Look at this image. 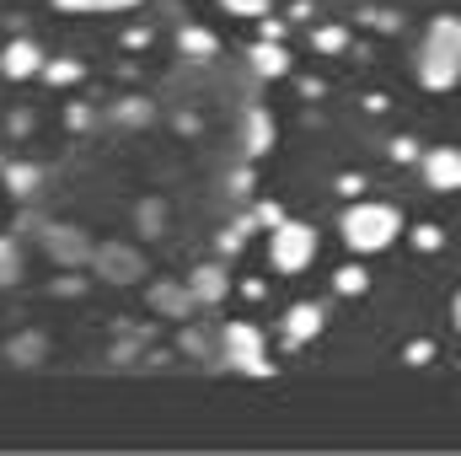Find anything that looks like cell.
I'll list each match as a JSON object with an SVG mask.
<instances>
[{
	"label": "cell",
	"mask_w": 461,
	"mask_h": 456,
	"mask_svg": "<svg viewBox=\"0 0 461 456\" xmlns=\"http://www.w3.org/2000/svg\"><path fill=\"white\" fill-rule=\"evenodd\" d=\"M226 360L241 370V376H274L268 354H263V333L252 323H230L226 328Z\"/></svg>",
	"instance_id": "4"
},
{
	"label": "cell",
	"mask_w": 461,
	"mask_h": 456,
	"mask_svg": "<svg viewBox=\"0 0 461 456\" xmlns=\"http://www.w3.org/2000/svg\"><path fill=\"white\" fill-rule=\"evenodd\" d=\"M236 247H241V231H226V236H221V252H226V258H230Z\"/></svg>",
	"instance_id": "26"
},
{
	"label": "cell",
	"mask_w": 461,
	"mask_h": 456,
	"mask_svg": "<svg viewBox=\"0 0 461 456\" xmlns=\"http://www.w3.org/2000/svg\"><path fill=\"white\" fill-rule=\"evenodd\" d=\"M397 236H402V215H397V205L359 199V205H348L344 210V242H348V252H359V258L386 252Z\"/></svg>",
	"instance_id": "2"
},
{
	"label": "cell",
	"mask_w": 461,
	"mask_h": 456,
	"mask_svg": "<svg viewBox=\"0 0 461 456\" xmlns=\"http://www.w3.org/2000/svg\"><path fill=\"white\" fill-rule=\"evenodd\" d=\"M424 178H429V188H440V194L461 188V150L456 145H435V150L424 156Z\"/></svg>",
	"instance_id": "5"
},
{
	"label": "cell",
	"mask_w": 461,
	"mask_h": 456,
	"mask_svg": "<svg viewBox=\"0 0 461 456\" xmlns=\"http://www.w3.org/2000/svg\"><path fill=\"white\" fill-rule=\"evenodd\" d=\"M221 5H226L230 16H263L268 11V0H221Z\"/></svg>",
	"instance_id": "20"
},
{
	"label": "cell",
	"mask_w": 461,
	"mask_h": 456,
	"mask_svg": "<svg viewBox=\"0 0 461 456\" xmlns=\"http://www.w3.org/2000/svg\"><path fill=\"white\" fill-rule=\"evenodd\" d=\"M252 70H258V76H268V81H274V76H285V70H290V54H285V43L263 38V43L252 49Z\"/></svg>",
	"instance_id": "8"
},
{
	"label": "cell",
	"mask_w": 461,
	"mask_h": 456,
	"mask_svg": "<svg viewBox=\"0 0 461 456\" xmlns=\"http://www.w3.org/2000/svg\"><path fill=\"white\" fill-rule=\"evenodd\" d=\"M413 247H419V252H440V247H446V231L440 226H419L413 231Z\"/></svg>",
	"instance_id": "17"
},
{
	"label": "cell",
	"mask_w": 461,
	"mask_h": 456,
	"mask_svg": "<svg viewBox=\"0 0 461 456\" xmlns=\"http://www.w3.org/2000/svg\"><path fill=\"white\" fill-rule=\"evenodd\" d=\"M312 258H317V231L306 226V221H279V226L268 231V263L279 274H306Z\"/></svg>",
	"instance_id": "3"
},
{
	"label": "cell",
	"mask_w": 461,
	"mask_h": 456,
	"mask_svg": "<svg viewBox=\"0 0 461 456\" xmlns=\"http://www.w3.org/2000/svg\"><path fill=\"white\" fill-rule=\"evenodd\" d=\"M456 328H461V296H456Z\"/></svg>",
	"instance_id": "27"
},
{
	"label": "cell",
	"mask_w": 461,
	"mask_h": 456,
	"mask_svg": "<svg viewBox=\"0 0 461 456\" xmlns=\"http://www.w3.org/2000/svg\"><path fill=\"white\" fill-rule=\"evenodd\" d=\"M317 333H322V306H317V301H301V306L285 312V343H290V349L312 343Z\"/></svg>",
	"instance_id": "7"
},
{
	"label": "cell",
	"mask_w": 461,
	"mask_h": 456,
	"mask_svg": "<svg viewBox=\"0 0 461 456\" xmlns=\"http://www.w3.org/2000/svg\"><path fill=\"white\" fill-rule=\"evenodd\" d=\"M333 290H339V296H365V290H370V279H365V269H359V263H344V269L333 274Z\"/></svg>",
	"instance_id": "13"
},
{
	"label": "cell",
	"mask_w": 461,
	"mask_h": 456,
	"mask_svg": "<svg viewBox=\"0 0 461 456\" xmlns=\"http://www.w3.org/2000/svg\"><path fill=\"white\" fill-rule=\"evenodd\" d=\"M59 11H129V5H140V0H54Z\"/></svg>",
	"instance_id": "16"
},
{
	"label": "cell",
	"mask_w": 461,
	"mask_h": 456,
	"mask_svg": "<svg viewBox=\"0 0 461 456\" xmlns=\"http://www.w3.org/2000/svg\"><path fill=\"white\" fill-rule=\"evenodd\" d=\"M392 161H419V145L413 140H392Z\"/></svg>",
	"instance_id": "22"
},
{
	"label": "cell",
	"mask_w": 461,
	"mask_h": 456,
	"mask_svg": "<svg viewBox=\"0 0 461 456\" xmlns=\"http://www.w3.org/2000/svg\"><path fill=\"white\" fill-rule=\"evenodd\" d=\"M252 221H258V226H279V221H285V210H279V205H274V199H263V205H258V210H252Z\"/></svg>",
	"instance_id": "19"
},
{
	"label": "cell",
	"mask_w": 461,
	"mask_h": 456,
	"mask_svg": "<svg viewBox=\"0 0 461 456\" xmlns=\"http://www.w3.org/2000/svg\"><path fill=\"white\" fill-rule=\"evenodd\" d=\"M312 49H317V54H344L348 27H317V32H312Z\"/></svg>",
	"instance_id": "14"
},
{
	"label": "cell",
	"mask_w": 461,
	"mask_h": 456,
	"mask_svg": "<svg viewBox=\"0 0 461 456\" xmlns=\"http://www.w3.org/2000/svg\"><path fill=\"white\" fill-rule=\"evenodd\" d=\"M5 188H11V194H22V199H27V194H32V188H38V167H5Z\"/></svg>",
	"instance_id": "15"
},
{
	"label": "cell",
	"mask_w": 461,
	"mask_h": 456,
	"mask_svg": "<svg viewBox=\"0 0 461 456\" xmlns=\"http://www.w3.org/2000/svg\"><path fill=\"white\" fill-rule=\"evenodd\" d=\"M123 43H129V49H140V43H150V32H145V27H129V32H123Z\"/></svg>",
	"instance_id": "25"
},
{
	"label": "cell",
	"mask_w": 461,
	"mask_h": 456,
	"mask_svg": "<svg viewBox=\"0 0 461 456\" xmlns=\"http://www.w3.org/2000/svg\"><path fill=\"white\" fill-rule=\"evenodd\" d=\"M16 269H22V263H16V247H11V242H0V285H11V279H16Z\"/></svg>",
	"instance_id": "18"
},
{
	"label": "cell",
	"mask_w": 461,
	"mask_h": 456,
	"mask_svg": "<svg viewBox=\"0 0 461 456\" xmlns=\"http://www.w3.org/2000/svg\"><path fill=\"white\" fill-rule=\"evenodd\" d=\"M49 87H76L81 81V65L76 59H43V70H38Z\"/></svg>",
	"instance_id": "11"
},
{
	"label": "cell",
	"mask_w": 461,
	"mask_h": 456,
	"mask_svg": "<svg viewBox=\"0 0 461 456\" xmlns=\"http://www.w3.org/2000/svg\"><path fill=\"white\" fill-rule=\"evenodd\" d=\"M0 70H5V81H27V76H38V70H43V49H38L32 38H16V43H5Z\"/></svg>",
	"instance_id": "6"
},
{
	"label": "cell",
	"mask_w": 461,
	"mask_h": 456,
	"mask_svg": "<svg viewBox=\"0 0 461 456\" xmlns=\"http://www.w3.org/2000/svg\"><path fill=\"white\" fill-rule=\"evenodd\" d=\"M429 360H435V343H429V339L408 343V365H429Z\"/></svg>",
	"instance_id": "21"
},
{
	"label": "cell",
	"mask_w": 461,
	"mask_h": 456,
	"mask_svg": "<svg viewBox=\"0 0 461 456\" xmlns=\"http://www.w3.org/2000/svg\"><path fill=\"white\" fill-rule=\"evenodd\" d=\"M177 49H183V54H194V59H210V54L221 49V38H215V32H204V27H183V32H177Z\"/></svg>",
	"instance_id": "10"
},
{
	"label": "cell",
	"mask_w": 461,
	"mask_h": 456,
	"mask_svg": "<svg viewBox=\"0 0 461 456\" xmlns=\"http://www.w3.org/2000/svg\"><path fill=\"white\" fill-rule=\"evenodd\" d=\"M226 296V274L221 269H199L194 274V301H221Z\"/></svg>",
	"instance_id": "12"
},
{
	"label": "cell",
	"mask_w": 461,
	"mask_h": 456,
	"mask_svg": "<svg viewBox=\"0 0 461 456\" xmlns=\"http://www.w3.org/2000/svg\"><path fill=\"white\" fill-rule=\"evenodd\" d=\"M268 140H274V118L263 114V108H252L247 114V156H263Z\"/></svg>",
	"instance_id": "9"
},
{
	"label": "cell",
	"mask_w": 461,
	"mask_h": 456,
	"mask_svg": "<svg viewBox=\"0 0 461 456\" xmlns=\"http://www.w3.org/2000/svg\"><path fill=\"white\" fill-rule=\"evenodd\" d=\"M359 188H365V178H359V172H344V178H339V194H359Z\"/></svg>",
	"instance_id": "23"
},
{
	"label": "cell",
	"mask_w": 461,
	"mask_h": 456,
	"mask_svg": "<svg viewBox=\"0 0 461 456\" xmlns=\"http://www.w3.org/2000/svg\"><path fill=\"white\" fill-rule=\"evenodd\" d=\"M263 38H274V43H285V22H274V16H263Z\"/></svg>",
	"instance_id": "24"
},
{
	"label": "cell",
	"mask_w": 461,
	"mask_h": 456,
	"mask_svg": "<svg viewBox=\"0 0 461 456\" xmlns=\"http://www.w3.org/2000/svg\"><path fill=\"white\" fill-rule=\"evenodd\" d=\"M461 81V16H435L419 43V87L451 92Z\"/></svg>",
	"instance_id": "1"
}]
</instances>
